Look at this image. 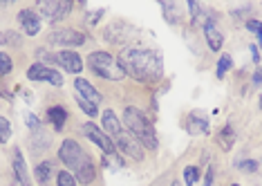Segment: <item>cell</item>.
Wrapping results in <instances>:
<instances>
[{
	"label": "cell",
	"instance_id": "cell-33",
	"mask_svg": "<svg viewBox=\"0 0 262 186\" xmlns=\"http://www.w3.org/2000/svg\"><path fill=\"white\" fill-rule=\"evenodd\" d=\"M47 83H52L54 88H61L63 86V76H61V72H56L54 68H52L50 72V79H47Z\"/></svg>",
	"mask_w": 262,
	"mask_h": 186
},
{
	"label": "cell",
	"instance_id": "cell-14",
	"mask_svg": "<svg viewBox=\"0 0 262 186\" xmlns=\"http://www.w3.org/2000/svg\"><path fill=\"white\" fill-rule=\"evenodd\" d=\"M101 130H103L105 135H112V137H117L119 133H123V128H121V121H119V117L115 115V112L110 110H103V115H101V126H99Z\"/></svg>",
	"mask_w": 262,
	"mask_h": 186
},
{
	"label": "cell",
	"instance_id": "cell-9",
	"mask_svg": "<svg viewBox=\"0 0 262 186\" xmlns=\"http://www.w3.org/2000/svg\"><path fill=\"white\" fill-rule=\"evenodd\" d=\"M54 63L68 72V74H79L83 72V58L81 54H76L74 50H61L54 54Z\"/></svg>",
	"mask_w": 262,
	"mask_h": 186
},
{
	"label": "cell",
	"instance_id": "cell-34",
	"mask_svg": "<svg viewBox=\"0 0 262 186\" xmlns=\"http://www.w3.org/2000/svg\"><path fill=\"white\" fill-rule=\"evenodd\" d=\"M103 14H105L103 9H97V11H90V14H85V18H88V23H90V25H97Z\"/></svg>",
	"mask_w": 262,
	"mask_h": 186
},
{
	"label": "cell",
	"instance_id": "cell-17",
	"mask_svg": "<svg viewBox=\"0 0 262 186\" xmlns=\"http://www.w3.org/2000/svg\"><path fill=\"white\" fill-rule=\"evenodd\" d=\"M188 133L190 135H208L211 133V126H208V119L200 112H193L188 117Z\"/></svg>",
	"mask_w": 262,
	"mask_h": 186
},
{
	"label": "cell",
	"instance_id": "cell-36",
	"mask_svg": "<svg viewBox=\"0 0 262 186\" xmlns=\"http://www.w3.org/2000/svg\"><path fill=\"white\" fill-rule=\"evenodd\" d=\"M213 177H215V175H213V169H208L206 175H204V184H202V186H213V182H215Z\"/></svg>",
	"mask_w": 262,
	"mask_h": 186
},
{
	"label": "cell",
	"instance_id": "cell-11",
	"mask_svg": "<svg viewBox=\"0 0 262 186\" xmlns=\"http://www.w3.org/2000/svg\"><path fill=\"white\" fill-rule=\"evenodd\" d=\"M74 88H76V92H79V97H81V99H85L88 104L99 106L101 101H103V97H101V92H99V90L94 88L90 81L81 79V76H76V79H74Z\"/></svg>",
	"mask_w": 262,
	"mask_h": 186
},
{
	"label": "cell",
	"instance_id": "cell-24",
	"mask_svg": "<svg viewBox=\"0 0 262 186\" xmlns=\"http://www.w3.org/2000/svg\"><path fill=\"white\" fill-rule=\"evenodd\" d=\"M11 139V123L7 117L0 115V143H7Z\"/></svg>",
	"mask_w": 262,
	"mask_h": 186
},
{
	"label": "cell",
	"instance_id": "cell-35",
	"mask_svg": "<svg viewBox=\"0 0 262 186\" xmlns=\"http://www.w3.org/2000/svg\"><path fill=\"white\" fill-rule=\"evenodd\" d=\"M36 56L40 58V61H54V56H50V52L43 50V47H40V50H36Z\"/></svg>",
	"mask_w": 262,
	"mask_h": 186
},
{
	"label": "cell",
	"instance_id": "cell-40",
	"mask_svg": "<svg viewBox=\"0 0 262 186\" xmlns=\"http://www.w3.org/2000/svg\"><path fill=\"white\" fill-rule=\"evenodd\" d=\"M170 186H182V184H180V179H172V184H170Z\"/></svg>",
	"mask_w": 262,
	"mask_h": 186
},
{
	"label": "cell",
	"instance_id": "cell-27",
	"mask_svg": "<svg viewBox=\"0 0 262 186\" xmlns=\"http://www.w3.org/2000/svg\"><path fill=\"white\" fill-rule=\"evenodd\" d=\"M162 7H164V18H166V20H168V23H177L180 9H177L172 3H162Z\"/></svg>",
	"mask_w": 262,
	"mask_h": 186
},
{
	"label": "cell",
	"instance_id": "cell-28",
	"mask_svg": "<svg viewBox=\"0 0 262 186\" xmlns=\"http://www.w3.org/2000/svg\"><path fill=\"white\" fill-rule=\"evenodd\" d=\"M56 186H76V179L70 171H61L56 175Z\"/></svg>",
	"mask_w": 262,
	"mask_h": 186
},
{
	"label": "cell",
	"instance_id": "cell-16",
	"mask_svg": "<svg viewBox=\"0 0 262 186\" xmlns=\"http://www.w3.org/2000/svg\"><path fill=\"white\" fill-rule=\"evenodd\" d=\"M74 179L81 182L83 186H90L94 179H97V171H94V164L90 161V157H85L79 166H76V177Z\"/></svg>",
	"mask_w": 262,
	"mask_h": 186
},
{
	"label": "cell",
	"instance_id": "cell-19",
	"mask_svg": "<svg viewBox=\"0 0 262 186\" xmlns=\"http://www.w3.org/2000/svg\"><path fill=\"white\" fill-rule=\"evenodd\" d=\"M50 72H52L50 65L34 63V65H29L27 68V79L29 81H47L50 79Z\"/></svg>",
	"mask_w": 262,
	"mask_h": 186
},
{
	"label": "cell",
	"instance_id": "cell-38",
	"mask_svg": "<svg viewBox=\"0 0 262 186\" xmlns=\"http://www.w3.org/2000/svg\"><path fill=\"white\" fill-rule=\"evenodd\" d=\"M253 86H255V90H260V70L253 72Z\"/></svg>",
	"mask_w": 262,
	"mask_h": 186
},
{
	"label": "cell",
	"instance_id": "cell-12",
	"mask_svg": "<svg viewBox=\"0 0 262 186\" xmlns=\"http://www.w3.org/2000/svg\"><path fill=\"white\" fill-rule=\"evenodd\" d=\"M18 23L23 25L27 36H36L40 32V16L34 9H20L18 11Z\"/></svg>",
	"mask_w": 262,
	"mask_h": 186
},
{
	"label": "cell",
	"instance_id": "cell-5",
	"mask_svg": "<svg viewBox=\"0 0 262 186\" xmlns=\"http://www.w3.org/2000/svg\"><path fill=\"white\" fill-rule=\"evenodd\" d=\"M72 11V3L70 0H40L38 3V14L40 18L50 23H58Z\"/></svg>",
	"mask_w": 262,
	"mask_h": 186
},
{
	"label": "cell",
	"instance_id": "cell-29",
	"mask_svg": "<svg viewBox=\"0 0 262 186\" xmlns=\"http://www.w3.org/2000/svg\"><path fill=\"white\" fill-rule=\"evenodd\" d=\"M76 104L81 106V110L85 112L88 117H97L99 115V110H97V106H92V104H88L85 99H81V97H76Z\"/></svg>",
	"mask_w": 262,
	"mask_h": 186
},
{
	"label": "cell",
	"instance_id": "cell-31",
	"mask_svg": "<svg viewBox=\"0 0 262 186\" xmlns=\"http://www.w3.org/2000/svg\"><path fill=\"white\" fill-rule=\"evenodd\" d=\"M25 123H27V128L32 130V133L40 130V119L36 115H32V112H25Z\"/></svg>",
	"mask_w": 262,
	"mask_h": 186
},
{
	"label": "cell",
	"instance_id": "cell-39",
	"mask_svg": "<svg viewBox=\"0 0 262 186\" xmlns=\"http://www.w3.org/2000/svg\"><path fill=\"white\" fill-rule=\"evenodd\" d=\"M249 14V7H242V9H235L233 16H247Z\"/></svg>",
	"mask_w": 262,
	"mask_h": 186
},
{
	"label": "cell",
	"instance_id": "cell-32",
	"mask_svg": "<svg viewBox=\"0 0 262 186\" xmlns=\"http://www.w3.org/2000/svg\"><path fill=\"white\" fill-rule=\"evenodd\" d=\"M237 169H242L244 173H255V171H258V159H247V161H237Z\"/></svg>",
	"mask_w": 262,
	"mask_h": 186
},
{
	"label": "cell",
	"instance_id": "cell-15",
	"mask_svg": "<svg viewBox=\"0 0 262 186\" xmlns=\"http://www.w3.org/2000/svg\"><path fill=\"white\" fill-rule=\"evenodd\" d=\"M45 117H47V121L54 126V130H63L65 123H68V108L61 106V104L50 106L45 112Z\"/></svg>",
	"mask_w": 262,
	"mask_h": 186
},
{
	"label": "cell",
	"instance_id": "cell-21",
	"mask_svg": "<svg viewBox=\"0 0 262 186\" xmlns=\"http://www.w3.org/2000/svg\"><path fill=\"white\" fill-rule=\"evenodd\" d=\"M32 153H43V151H47L50 148V135L47 133H43V130H36V133L32 135Z\"/></svg>",
	"mask_w": 262,
	"mask_h": 186
},
{
	"label": "cell",
	"instance_id": "cell-22",
	"mask_svg": "<svg viewBox=\"0 0 262 186\" xmlns=\"http://www.w3.org/2000/svg\"><path fill=\"white\" fill-rule=\"evenodd\" d=\"M0 45H14V47H20L23 45V38H20V34H16V32H0Z\"/></svg>",
	"mask_w": 262,
	"mask_h": 186
},
{
	"label": "cell",
	"instance_id": "cell-25",
	"mask_svg": "<svg viewBox=\"0 0 262 186\" xmlns=\"http://www.w3.org/2000/svg\"><path fill=\"white\" fill-rule=\"evenodd\" d=\"M14 70V61L7 52H0V76H7L9 72Z\"/></svg>",
	"mask_w": 262,
	"mask_h": 186
},
{
	"label": "cell",
	"instance_id": "cell-41",
	"mask_svg": "<svg viewBox=\"0 0 262 186\" xmlns=\"http://www.w3.org/2000/svg\"><path fill=\"white\" fill-rule=\"evenodd\" d=\"M231 186H240V184H231Z\"/></svg>",
	"mask_w": 262,
	"mask_h": 186
},
{
	"label": "cell",
	"instance_id": "cell-18",
	"mask_svg": "<svg viewBox=\"0 0 262 186\" xmlns=\"http://www.w3.org/2000/svg\"><path fill=\"white\" fill-rule=\"evenodd\" d=\"M34 175H36V182L40 186H47V184H50V179H52V175H54V161H52V159H43L36 166Z\"/></svg>",
	"mask_w": 262,
	"mask_h": 186
},
{
	"label": "cell",
	"instance_id": "cell-20",
	"mask_svg": "<svg viewBox=\"0 0 262 186\" xmlns=\"http://www.w3.org/2000/svg\"><path fill=\"white\" fill-rule=\"evenodd\" d=\"M217 143H220V148H222V151H231V148H233V143H235L233 126H224L222 133L217 135Z\"/></svg>",
	"mask_w": 262,
	"mask_h": 186
},
{
	"label": "cell",
	"instance_id": "cell-7",
	"mask_svg": "<svg viewBox=\"0 0 262 186\" xmlns=\"http://www.w3.org/2000/svg\"><path fill=\"white\" fill-rule=\"evenodd\" d=\"M112 143H115V151H119L121 155H128V157L135 161H144V157H146V151L141 148V143L128 133H119Z\"/></svg>",
	"mask_w": 262,
	"mask_h": 186
},
{
	"label": "cell",
	"instance_id": "cell-4",
	"mask_svg": "<svg viewBox=\"0 0 262 186\" xmlns=\"http://www.w3.org/2000/svg\"><path fill=\"white\" fill-rule=\"evenodd\" d=\"M85 157H88L85 151H83L81 143L76 139H63L61 148H58V161H61L65 169H74L76 171V166H79Z\"/></svg>",
	"mask_w": 262,
	"mask_h": 186
},
{
	"label": "cell",
	"instance_id": "cell-13",
	"mask_svg": "<svg viewBox=\"0 0 262 186\" xmlns=\"http://www.w3.org/2000/svg\"><path fill=\"white\" fill-rule=\"evenodd\" d=\"M204 36H206V45L211 47V52H220L224 45V36L222 32L217 29V25L211 20V18H206L204 20Z\"/></svg>",
	"mask_w": 262,
	"mask_h": 186
},
{
	"label": "cell",
	"instance_id": "cell-23",
	"mask_svg": "<svg viewBox=\"0 0 262 186\" xmlns=\"http://www.w3.org/2000/svg\"><path fill=\"white\" fill-rule=\"evenodd\" d=\"M198 182H200V169L198 166H186V169H184V184L193 186Z\"/></svg>",
	"mask_w": 262,
	"mask_h": 186
},
{
	"label": "cell",
	"instance_id": "cell-3",
	"mask_svg": "<svg viewBox=\"0 0 262 186\" xmlns=\"http://www.w3.org/2000/svg\"><path fill=\"white\" fill-rule=\"evenodd\" d=\"M88 68H90L97 76H101V79H108V81L126 79V70H123L121 63H119V58L105 50H97V52L88 54Z\"/></svg>",
	"mask_w": 262,
	"mask_h": 186
},
{
	"label": "cell",
	"instance_id": "cell-6",
	"mask_svg": "<svg viewBox=\"0 0 262 186\" xmlns=\"http://www.w3.org/2000/svg\"><path fill=\"white\" fill-rule=\"evenodd\" d=\"M81 133L85 135V139H90L97 148H101V153H103V155H115V153H117V151H115V143H112V139L103 133V130L99 128L97 123H92V121L83 123V126H81Z\"/></svg>",
	"mask_w": 262,
	"mask_h": 186
},
{
	"label": "cell",
	"instance_id": "cell-2",
	"mask_svg": "<svg viewBox=\"0 0 262 186\" xmlns=\"http://www.w3.org/2000/svg\"><path fill=\"white\" fill-rule=\"evenodd\" d=\"M123 123L128 126L130 135H133L135 139L141 143V148H144V151H157L159 143H157L155 126H152L150 119H148L144 112L139 110V108L128 106L126 110H123Z\"/></svg>",
	"mask_w": 262,
	"mask_h": 186
},
{
	"label": "cell",
	"instance_id": "cell-8",
	"mask_svg": "<svg viewBox=\"0 0 262 186\" xmlns=\"http://www.w3.org/2000/svg\"><path fill=\"white\" fill-rule=\"evenodd\" d=\"M50 43H56V45H63V47H79L85 43V34L79 32V29H56V32L50 34Z\"/></svg>",
	"mask_w": 262,
	"mask_h": 186
},
{
	"label": "cell",
	"instance_id": "cell-1",
	"mask_svg": "<svg viewBox=\"0 0 262 186\" xmlns=\"http://www.w3.org/2000/svg\"><path fill=\"white\" fill-rule=\"evenodd\" d=\"M119 63L123 65L126 74H133L137 81H159L164 74L162 54L155 50H126L119 56Z\"/></svg>",
	"mask_w": 262,
	"mask_h": 186
},
{
	"label": "cell",
	"instance_id": "cell-26",
	"mask_svg": "<svg viewBox=\"0 0 262 186\" xmlns=\"http://www.w3.org/2000/svg\"><path fill=\"white\" fill-rule=\"evenodd\" d=\"M231 70V56L229 54H222V56H220V63H217V79H224L226 76V72Z\"/></svg>",
	"mask_w": 262,
	"mask_h": 186
},
{
	"label": "cell",
	"instance_id": "cell-37",
	"mask_svg": "<svg viewBox=\"0 0 262 186\" xmlns=\"http://www.w3.org/2000/svg\"><path fill=\"white\" fill-rule=\"evenodd\" d=\"M251 54H253V61L260 63V50H258V45H251Z\"/></svg>",
	"mask_w": 262,
	"mask_h": 186
},
{
	"label": "cell",
	"instance_id": "cell-10",
	"mask_svg": "<svg viewBox=\"0 0 262 186\" xmlns=\"http://www.w3.org/2000/svg\"><path fill=\"white\" fill-rule=\"evenodd\" d=\"M11 169H14V177L18 179L23 186H32V179H29V171H27V161L23 157V151L18 146L11 153Z\"/></svg>",
	"mask_w": 262,
	"mask_h": 186
},
{
	"label": "cell",
	"instance_id": "cell-30",
	"mask_svg": "<svg viewBox=\"0 0 262 186\" xmlns=\"http://www.w3.org/2000/svg\"><path fill=\"white\" fill-rule=\"evenodd\" d=\"M244 25H247L249 32H253V36H255L258 40L262 38V32H260V25H262V23H260V18H251V20H247Z\"/></svg>",
	"mask_w": 262,
	"mask_h": 186
}]
</instances>
